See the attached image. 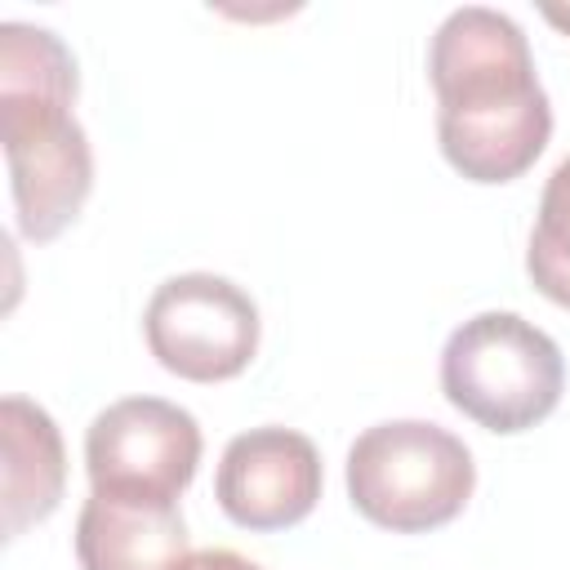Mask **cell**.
I'll return each instance as SVG.
<instances>
[{
  "instance_id": "6da1fadb",
  "label": "cell",
  "mask_w": 570,
  "mask_h": 570,
  "mask_svg": "<svg viewBox=\"0 0 570 570\" xmlns=\"http://www.w3.org/2000/svg\"><path fill=\"white\" fill-rule=\"evenodd\" d=\"M436 89V142L468 183L521 178L552 138V102L539 85L525 31L485 4L454 9L428 45Z\"/></svg>"
},
{
  "instance_id": "7a4b0ae2",
  "label": "cell",
  "mask_w": 570,
  "mask_h": 570,
  "mask_svg": "<svg viewBox=\"0 0 570 570\" xmlns=\"http://www.w3.org/2000/svg\"><path fill=\"white\" fill-rule=\"evenodd\" d=\"M76 58L49 27H0V134L18 232L58 240L94 191V151L76 120Z\"/></svg>"
},
{
  "instance_id": "3957f363",
  "label": "cell",
  "mask_w": 570,
  "mask_h": 570,
  "mask_svg": "<svg viewBox=\"0 0 570 570\" xmlns=\"http://www.w3.org/2000/svg\"><path fill=\"white\" fill-rule=\"evenodd\" d=\"M476 485L463 436L428 419H387L365 428L347 450L352 508L392 534H428L450 525Z\"/></svg>"
},
{
  "instance_id": "277c9868",
  "label": "cell",
  "mask_w": 570,
  "mask_h": 570,
  "mask_svg": "<svg viewBox=\"0 0 570 570\" xmlns=\"http://www.w3.org/2000/svg\"><path fill=\"white\" fill-rule=\"evenodd\" d=\"M566 387V356L552 334L517 312H476L441 347L445 401L485 432L517 436L543 423Z\"/></svg>"
},
{
  "instance_id": "5b68a950",
  "label": "cell",
  "mask_w": 570,
  "mask_h": 570,
  "mask_svg": "<svg viewBox=\"0 0 570 570\" xmlns=\"http://www.w3.org/2000/svg\"><path fill=\"white\" fill-rule=\"evenodd\" d=\"M254 298L214 272H183L156 285L142 312L147 352L187 383H227L258 352Z\"/></svg>"
},
{
  "instance_id": "8992f818",
  "label": "cell",
  "mask_w": 570,
  "mask_h": 570,
  "mask_svg": "<svg viewBox=\"0 0 570 570\" xmlns=\"http://www.w3.org/2000/svg\"><path fill=\"white\" fill-rule=\"evenodd\" d=\"M200 423L165 396H125L94 414L85 432L89 490L178 503L200 463Z\"/></svg>"
},
{
  "instance_id": "52a82bcc",
  "label": "cell",
  "mask_w": 570,
  "mask_h": 570,
  "mask_svg": "<svg viewBox=\"0 0 570 570\" xmlns=\"http://www.w3.org/2000/svg\"><path fill=\"white\" fill-rule=\"evenodd\" d=\"M321 485L325 472L316 445L281 423H263L232 436L214 472V499L223 517L254 534L307 521L321 499Z\"/></svg>"
},
{
  "instance_id": "ba28073f",
  "label": "cell",
  "mask_w": 570,
  "mask_h": 570,
  "mask_svg": "<svg viewBox=\"0 0 570 570\" xmlns=\"http://www.w3.org/2000/svg\"><path fill=\"white\" fill-rule=\"evenodd\" d=\"M187 557V521L178 503L98 494L76 517L80 570H174Z\"/></svg>"
},
{
  "instance_id": "9c48e42d",
  "label": "cell",
  "mask_w": 570,
  "mask_h": 570,
  "mask_svg": "<svg viewBox=\"0 0 570 570\" xmlns=\"http://www.w3.org/2000/svg\"><path fill=\"white\" fill-rule=\"evenodd\" d=\"M0 450H4V463H0L4 539H18L22 530L58 512L62 485H67V450L49 410L27 396L0 401Z\"/></svg>"
},
{
  "instance_id": "30bf717a",
  "label": "cell",
  "mask_w": 570,
  "mask_h": 570,
  "mask_svg": "<svg viewBox=\"0 0 570 570\" xmlns=\"http://www.w3.org/2000/svg\"><path fill=\"white\" fill-rule=\"evenodd\" d=\"M525 272L548 303L570 307V156L543 183L525 245Z\"/></svg>"
},
{
  "instance_id": "8fae6325",
  "label": "cell",
  "mask_w": 570,
  "mask_h": 570,
  "mask_svg": "<svg viewBox=\"0 0 570 570\" xmlns=\"http://www.w3.org/2000/svg\"><path fill=\"white\" fill-rule=\"evenodd\" d=\"M174 570H263V566L232 548H200V552H187Z\"/></svg>"
},
{
  "instance_id": "7c38bea8",
  "label": "cell",
  "mask_w": 570,
  "mask_h": 570,
  "mask_svg": "<svg viewBox=\"0 0 570 570\" xmlns=\"http://www.w3.org/2000/svg\"><path fill=\"white\" fill-rule=\"evenodd\" d=\"M543 18H548V22H557V27H566V31H570V9H543Z\"/></svg>"
}]
</instances>
